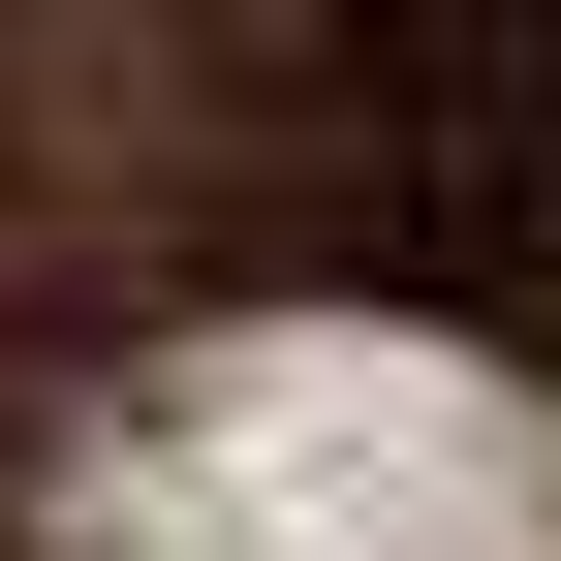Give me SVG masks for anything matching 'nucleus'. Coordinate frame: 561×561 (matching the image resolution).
Masks as SVG:
<instances>
[{
	"label": "nucleus",
	"mask_w": 561,
	"mask_h": 561,
	"mask_svg": "<svg viewBox=\"0 0 561 561\" xmlns=\"http://www.w3.org/2000/svg\"><path fill=\"white\" fill-rule=\"evenodd\" d=\"M125 561H561V437L468 375H375V343H250L187 375Z\"/></svg>",
	"instance_id": "nucleus-1"
}]
</instances>
